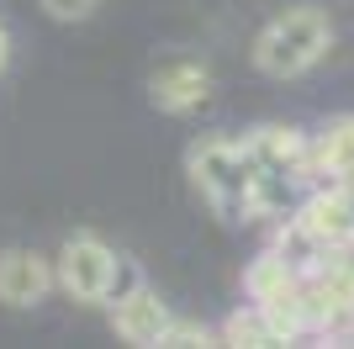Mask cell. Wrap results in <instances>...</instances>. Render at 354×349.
Instances as JSON below:
<instances>
[{"instance_id":"13","label":"cell","mask_w":354,"mask_h":349,"mask_svg":"<svg viewBox=\"0 0 354 349\" xmlns=\"http://www.w3.org/2000/svg\"><path fill=\"white\" fill-rule=\"evenodd\" d=\"M164 344L169 349H196V344H212V328L196 318H169V328H164Z\"/></svg>"},{"instance_id":"14","label":"cell","mask_w":354,"mask_h":349,"mask_svg":"<svg viewBox=\"0 0 354 349\" xmlns=\"http://www.w3.org/2000/svg\"><path fill=\"white\" fill-rule=\"evenodd\" d=\"M95 6L101 0H43V11L53 21H85V16H95Z\"/></svg>"},{"instance_id":"10","label":"cell","mask_w":354,"mask_h":349,"mask_svg":"<svg viewBox=\"0 0 354 349\" xmlns=\"http://www.w3.org/2000/svg\"><path fill=\"white\" fill-rule=\"evenodd\" d=\"M317 180H354V111L312 138V186Z\"/></svg>"},{"instance_id":"15","label":"cell","mask_w":354,"mask_h":349,"mask_svg":"<svg viewBox=\"0 0 354 349\" xmlns=\"http://www.w3.org/2000/svg\"><path fill=\"white\" fill-rule=\"evenodd\" d=\"M6 64H11V32L0 27V69H6Z\"/></svg>"},{"instance_id":"5","label":"cell","mask_w":354,"mask_h":349,"mask_svg":"<svg viewBox=\"0 0 354 349\" xmlns=\"http://www.w3.org/2000/svg\"><path fill=\"white\" fill-rule=\"evenodd\" d=\"M301 286H307L317 334H333V328H344V323L354 318V260H349V249L328 254L317 270H307Z\"/></svg>"},{"instance_id":"2","label":"cell","mask_w":354,"mask_h":349,"mask_svg":"<svg viewBox=\"0 0 354 349\" xmlns=\"http://www.w3.org/2000/svg\"><path fill=\"white\" fill-rule=\"evenodd\" d=\"M254 148L249 138H201L185 154L191 186L217 206L222 217H249V186H254Z\"/></svg>"},{"instance_id":"9","label":"cell","mask_w":354,"mask_h":349,"mask_svg":"<svg viewBox=\"0 0 354 349\" xmlns=\"http://www.w3.org/2000/svg\"><path fill=\"white\" fill-rule=\"evenodd\" d=\"M249 148L265 164H275V170H291L296 180H312V138H307V132L270 122V127H254L249 132Z\"/></svg>"},{"instance_id":"6","label":"cell","mask_w":354,"mask_h":349,"mask_svg":"<svg viewBox=\"0 0 354 349\" xmlns=\"http://www.w3.org/2000/svg\"><path fill=\"white\" fill-rule=\"evenodd\" d=\"M169 318H175V312H169V307L159 302V291H148L143 280L111 296V328H117V339H127V344H138V349L164 344Z\"/></svg>"},{"instance_id":"3","label":"cell","mask_w":354,"mask_h":349,"mask_svg":"<svg viewBox=\"0 0 354 349\" xmlns=\"http://www.w3.org/2000/svg\"><path fill=\"white\" fill-rule=\"evenodd\" d=\"M53 276H59V286L69 291L74 302H111L117 291L138 286V276L117 260V249L106 238H95V233L64 238L59 260H53Z\"/></svg>"},{"instance_id":"1","label":"cell","mask_w":354,"mask_h":349,"mask_svg":"<svg viewBox=\"0 0 354 349\" xmlns=\"http://www.w3.org/2000/svg\"><path fill=\"white\" fill-rule=\"evenodd\" d=\"M333 48V21L317 6H291V11L270 16L259 37H254V64L270 74V80H296L307 74L317 58Z\"/></svg>"},{"instance_id":"7","label":"cell","mask_w":354,"mask_h":349,"mask_svg":"<svg viewBox=\"0 0 354 349\" xmlns=\"http://www.w3.org/2000/svg\"><path fill=\"white\" fill-rule=\"evenodd\" d=\"M148 96H153L159 111L185 116L212 96V74H207V64H196V58H169V64H159V69L148 74Z\"/></svg>"},{"instance_id":"8","label":"cell","mask_w":354,"mask_h":349,"mask_svg":"<svg viewBox=\"0 0 354 349\" xmlns=\"http://www.w3.org/2000/svg\"><path fill=\"white\" fill-rule=\"evenodd\" d=\"M53 286H59L53 260H43L37 249H6L0 254V302L6 307H37Z\"/></svg>"},{"instance_id":"11","label":"cell","mask_w":354,"mask_h":349,"mask_svg":"<svg viewBox=\"0 0 354 349\" xmlns=\"http://www.w3.org/2000/svg\"><path fill=\"white\" fill-rule=\"evenodd\" d=\"M296 286H301V270L286 260L281 249H265V254L243 270V291H249V302H281V296H291Z\"/></svg>"},{"instance_id":"4","label":"cell","mask_w":354,"mask_h":349,"mask_svg":"<svg viewBox=\"0 0 354 349\" xmlns=\"http://www.w3.org/2000/svg\"><path fill=\"white\" fill-rule=\"evenodd\" d=\"M296 222H301L328 254H339V249L354 254V180H317L312 196L296 202Z\"/></svg>"},{"instance_id":"12","label":"cell","mask_w":354,"mask_h":349,"mask_svg":"<svg viewBox=\"0 0 354 349\" xmlns=\"http://www.w3.org/2000/svg\"><path fill=\"white\" fill-rule=\"evenodd\" d=\"M217 339H222V344H249V349L275 344V334H270L265 307H259V302L238 307V312H227V318H222V328H217Z\"/></svg>"}]
</instances>
